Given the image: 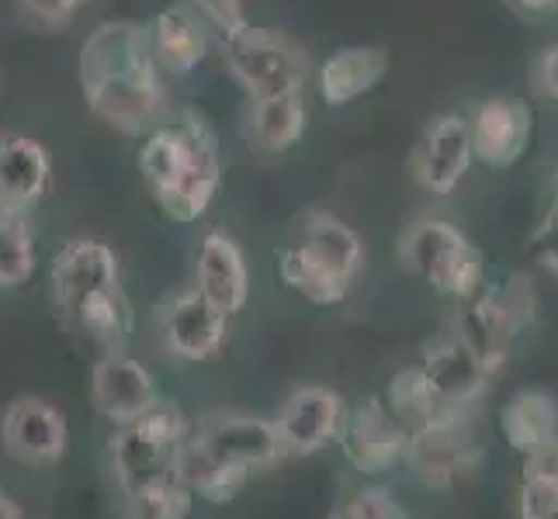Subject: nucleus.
<instances>
[{
  "label": "nucleus",
  "instance_id": "nucleus-1",
  "mask_svg": "<svg viewBox=\"0 0 558 519\" xmlns=\"http://www.w3.org/2000/svg\"><path fill=\"white\" fill-rule=\"evenodd\" d=\"M81 90L90 111L111 128L136 136L160 122L167 94L163 70L149 46V28L136 22H101L81 46Z\"/></svg>",
  "mask_w": 558,
  "mask_h": 519
},
{
  "label": "nucleus",
  "instance_id": "nucleus-2",
  "mask_svg": "<svg viewBox=\"0 0 558 519\" xmlns=\"http://www.w3.org/2000/svg\"><path fill=\"white\" fill-rule=\"evenodd\" d=\"M140 170L149 195L174 222L202 219L222 184L219 136L202 114L184 111L160 122L140 149Z\"/></svg>",
  "mask_w": 558,
  "mask_h": 519
},
{
  "label": "nucleus",
  "instance_id": "nucleus-3",
  "mask_svg": "<svg viewBox=\"0 0 558 519\" xmlns=\"http://www.w3.org/2000/svg\"><path fill=\"white\" fill-rule=\"evenodd\" d=\"M364 271V243L330 211H305L278 254V277L313 305H340Z\"/></svg>",
  "mask_w": 558,
  "mask_h": 519
},
{
  "label": "nucleus",
  "instance_id": "nucleus-4",
  "mask_svg": "<svg viewBox=\"0 0 558 519\" xmlns=\"http://www.w3.org/2000/svg\"><path fill=\"white\" fill-rule=\"evenodd\" d=\"M191 436L187 416L174 401H157L146 416L114 427L108 440V471L122 495L178 482V457Z\"/></svg>",
  "mask_w": 558,
  "mask_h": 519
},
{
  "label": "nucleus",
  "instance_id": "nucleus-5",
  "mask_svg": "<svg viewBox=\"0 0 558 519\" xmlns=\"http://www.w3.org/2000/svg\"><path fill=\"white\" fill-rule=\"evenodd\" d=\"M534 322V287L524 274H513L507 284H483V292L458 301L451 319V336H458L478 363L499 374L510 360V346Z\"/></svg>",
  "mask_w": 558,
  "mask_h": 519
},
{
  "label": "nucleus",
  "instance_id": "nucleus-6",
  "mask_svg": "<svg viewBox=\"0 0 558 519\" xmlns=\"http://www.w3.org/2000/svg\"><path fill=\"white\" fill-rule=\"evenodd\" d=\"M399 263L402 271L427 281L440 295L465 301L483 292L486 260L478 246L465 239L461 228L445 219H416L399 236Z\"/></svg>",
  "mask_w": 558,
  "mask_h": 519
},
{
  "label": "nucleus",
  "instance_id": "nucleus-7",
  "mask_svg": "<svg viewBox=\"0 0 558 519\" xmlns=\"http://www.w3.org/2000/svg\"><path fill=\"white\" fill-rule=\"evenodd\" d=\"M222 63L250 101L295 94L310 76V60L292 38L264 28H246L229 38L222 46Z\"/></svg>",
  "mask_w": 558,
  "mask_h": 519
},
{
  "label": "nucleus",
  "instance_id": "nucleus-8",
  "mask_svg": "<svg viewBox=\"0 0 558 519\" xmlns=\"http://www.w3.org/2000/svg\"><path fill=\"white\" fill-rule=\"evenodd\" d=\"M229 319L216 301L198 287H181L167 295L157 309V339L167 357L184 363H202L216 357L229 339Z\"/></svg>",
  "mask_w": 558,
  "mask_h": 519
},
{
  "label": "nucleus",
  "instance_id": "nucleus-9",
  "mask_svg": "<svg viewBox=\"0 0 558 519\" xmlns=\"http://www.w3.org/2000/svg\"><path fill=\"white\" fill-rule=\"evenodd\" d=\"M191 433H195V440H202L211 454L222 457L226 465H233L246 474L271 471L288 457L278 422L267 416H254V412L211 409L198 416Z\"/></svg>",
  "mask_w": 558,
  "mask_h": 519
},
{
  "label": "nucleus",
  "instance_id": "nucleus-10",
  "mask_svg": "<svg viewBox=\"0 0 558 519\" xmlns=\"http://www.w3.org/2000/svg\"><path fill=\"white\" fill-rule=\"evenodd\" d=\"M0 447L25 468H56L70 450V422L52 401L38 395H17L0 412Z\"/></svg>",
  "mask_w": 558,
  "mask_h": 519
},
{
  "label": "nucleus",
  "instance_id": "nucleus-11",
  "mask_svg": "<svg viewBox=\"0 0 558 519\" xmlns=\"http://www.w3.org/2000/svg\"><path fill=\"white\" fill-rule=\"evenodd\" d=\"M348 416H351L348 401L333 388L305 384V388H295L281 401L275 422L288 457H310L340 444L343 430H348Z\"/></svg>",
  "mask_w": 558,
  "mask_h": 519
},
{
  "label": "nucleus",
  "instance_id": "nucleus-12",
  "mask_svg": "<svg viewBox=\"0 0 558 519\" xmlns=\"http://www.w3.org/2000/svg\"><path fill=\"white\" fill-rule=\"evenodd\" d=\"M49 287H52V301H56V312L60 316L90 295L125 287L119 254H114L105 239L73 236L60 246V254L52 257Z\"/></svg>",
  "mask_w": 558,
  "mask_h": 519
},
{
  "label": "nucleus",
  "instance_id": "nucleus-13",
  "mask_svg": "<svg viewBox=\"0 0 558 519\" xmlns=\"http://www.w3.org/2000/svg\"><path fill=\"white\" fill-rule=\"evenodd\" d=\"M343 457L361 474H381L396 465H407V454L413 447V433L402 427V419L378 398H364L351 409L348 430L340 436Z\"/></svg>",
  "mask_w": 558,
  "mask_h": 519
},
{
  "label": "nucleus",
  "instance_id": "nucleus-14",
  "mask_svg": "<svg viewBox=\"0 0 558 519\" xmlns=\"http://www.w3.org/2000/svg\"><path fill=\"white\" fill-rule=\"evenodd\" d=\"M472 128L458 114L434 119L413 149V181L430 195H451L472 166Z\"/></svg>",
  "mask_w": 558,
  "mask_h": 519
},
{
  "label": "nucleus",
  "instance_id": "nucleus-15",
  "mask_svg": "<svg viewBox=\"0 0 558 519\" xmlns=\"http://www.w3.org/2000/svg\"><path fill=\"white\" fill-rule=\"evenodd\" d=\"M90 401L111 427H125L157 406L160 395L140 360H132L125 350H111L90 371Z\"/></svg>",
  "mask_w": 558,
  "mask_h": 519
},
{
  "label": "nucleus",
  "instance_id": "nucleus-16",
  "mask_svg": "<svg viewBox=\"0 0 558 519\" xmlns=\"http://www.w3.org/2000/svg\"><path fill=\"white\" fill-rule=\"evenodd\" d=\"M52 184L49 149L25 132L0 128V211L32 215Z\"/></svg>",
  "mask_w": 558,
  "mask_h": 519
},
{
  "label": "nucleus",
  "instance_id": "nucleus-17",
  "mask_svg": "<svg viewBox=\"0 0 558 519\" xmlns=\"http://www.w3.org/2000/svg\"><path fill=\"white\" fill-rule=\"evenodd\" d=\"M478 465H483V444H478L472 422L445 433L413 436V447L407 454V468L413 471V478L434 492H448L469 482Z\"/></svg>",
  "mask_w": 558,
  "mask_h": 519
},
{
  "label": "nucleus",
  "instance_id": "nucleus-18",
  "mask_svg": "<svg viewBox=\"0 0 558 519\" xmlns=\"http://www.w3.org/2000/svg\"><path fill=\"white\" fill-rule=\"evenodd\" d=\"M469 128H472L475 160L493 170H504L524 157L531 132H534V119H531V108L521 98L499 94V98H489L475 108Z\"/></svg>",
  "mask_w": 558,
  "mask_h": 519
},
{
  "label": "nucleus",
  "instance_id": "nucleus-19",
  "mask_svg": "<svg viewBox=\"0 0 558 519\" xmlns=\"http://www.w3.org/2000/svg\"><path fill=\"white\" fill-rule=\"evenodd\" d=\"M420 371L440 395L451 401V406L465 409V412H475V406L483 401V395L489 392V381H493V374L478 363V357L451 333L427 343Z\"/></svg>",
  "mask_w": 558,
  "mask_h": 519
},
{
  "label": "nucleus",
  "instance_id": "nucleus-20",
  "mask_svg": "<svg viewBox=\"0 0 558 519\" xmlns=\"http://www.w3.org/2000/svg\"><path fill=\"white\" fill-rule=\"evenodd\" d=\"M389 406L392 412L402 419V427H407L413 436H423V433H445V430H454V427H469L475 412H465L451 406V401L440 395L434 384L423 378L420 368H407L399 371L389 384Z\"/></svg>",
  "mask_w": 558,
  "mask_h": 519
},
{
  "label": "nucleus",
  "instance_id": "nucleus-21",
  "mask_svg": "<svg viewBox=\"0 0 558 519\" xmlns=\"http://www.w3.org/2000/svg\"><path fill=\"white\" fill-rule=\"evenodd\" d=\"M195 287L219 305L226 316H240L250 298V274L243 249L233 236L208 233L198 246Z\"/></svg>",
  "mask_w": 558,
  "mask_h": 519
},
{
  "label": "nucleus",
  "instance_id": "nucleus-22",
  "mask_svg": "<svg viewBox=\"0 0 558 519\" xmlns=\"http://www.w3.org/2000/svg\"><path fill=\"white\" fill-rule=\"evenodd\" d=\"M389 73V52L378 46H348L337 49L319 66V94L330 108L351 104L375 90Z\"/></svg>",
  "mask_w": 558,
  "mask_h": 519
},
{
  "label": "nucleus",
  "instance_id": "nucleus-23",
  "mask_svg": "<svg viewBox=\"0 0 558 519\" xmlns=\"http://www.w3.org/2000/svg\"><path fill=\"white\" fill-rule=\"evenodd\" d=\"M305 122H310V111H305L302 90H295L281 94V98L250 101L243 114V132L254 152L278 157V152L292 149L305 136Z\"/></svg>",
  "mask_w": 558,
  "mask_h": 519
},
{
  "label": "nucleus",
  "instance_id": "nucleus-24",
  "mask_svg": "<svg viewBox=\"0 0 558 519\" xmlns=\"http://www.w3.org/2000/svg\"><path fill=\"white\" fill-rule=\"evenodd\" d=\"M211 35L202 28L195 14H187L184 8H167L149 22V46L157 55V66L170 76H187L191 70H198L205 52H208Z\"/></svg>",
  "mask_w": 558,
  "mask_h": 519
},
{
  "label": "nucleus",
  "instance_id": "nucleus-25",
  "mask_svg": "<svg viewBox=\"0 0 558 519\" xmlns=\"http://www.w3.org/2000/svg\"><path fill=\"white\" fill-rule=\"evenodd\" d=\"M499 430H504L507 444L527 457L558 440V398L548 392L527 388L513 395L504 412H499Z\"/></svg>",
  "mask_w": 558,
  "mask_h": 519
},
{
  "label": "nucleus",
  "instance_id": "nucleus-26",
  "mask_svg": "<svg viewBox=\"0 0 558 519\" xmlns=\"http://www.w3.org/2000/svg\"><path fill=\"white\" fill-rule=\"evenodd\" d=\"M246 471L226 465L222 457L211 454L202 440H195V433H191L184 440L181 447V457H178V482L191 492L205 498V503H233V498L240 495V489L246 485Z\"/></svg>",
  "mask_w": 558,
  "mask_h": 519
},
{
  "label": "nucleus",
  "instance_id": "nucleus-27",
  "mask_svg": "<svg viewBox=\"0 0 558 519\" xmlns=\"http://www.w3.org/2000/svg\"><path fill=\"white\" fill-rule=\"evenodd\" d=\"M517 519H558V440L524 457Z\"/></svg>",
  "mask_w": 558,
  "mask_h": 519
},
{
  "label": "nucleus",
  "instance_id": "nucleus-28",
  "mask_svg": "<svg viewBox=\"0 0 558 519\" xmlns=\"http://www.w3.org/2000/svg\"><path fill=\"white\" fill-rule=\"evenodd\" d=\"M35 274V233L28 215L0 211V287H22Z\"/></svg>",
  "mask_w": 558,
  "mask_h": 519
},
{
  "label": "nucleus",
  "instance_id": "nucleus-29",
  "mask_svg": "<svg viewBox=\"0 0 558 519\" xmlns=\"http://www.w3.org/2000/svg\"><path fill=\"white\" fill-rule=\"evenodd\" d=\"M191 495L181 482H163L153 489H140L125 495L122 519H187Z\"/></svg>",
  "mask_w": 558,
  "mask_h": 519
},
{
  "label": "nucleus",
  "instance_id": "nucleus-30",
  "mask_svg": "<svg viewBox=\"0 0 558 519\" xmlns=\"http://www.w3.org/2000/svg\"><path fill=\"white\" fill-rule=\"evenodd\" d=\"M178 8L195 14L202 22V28L216 38L219 46H226L229 38H236L240 32L250 28L243 0H178Z\"/></svg>",
  "mask_w": 558,
  "mask_h": 519
},
{
  "label": "nucleus",
  "instance_id": "nucleus-31",
  "mask_svg": "<svg viewBox=\"0 0 558 519\" xmlns=\"http://www.w3.org/2000/svg\"><path fill=\"white\" fill-rule=\"evenodd\" d=\"M22 22L35 32H60L66 28L87 0H14Z\"/></svg>",
  "mask_w": 558,
  "mask_h": 519
},
{
  "label": "nucleus",
  "instance_id": "nucleus-32",
  "mask_svg": "<svg viewBox=\"0 0 558 519\" xmlns=\"http://www.w3.org/2000/svg\"><path fill=\"white\" fill-rule=\"evenodd\" d=\"M531 254L537 260L542 271H548L551 277H558V173H555V198L551 208L545 211V219L537 222V228L531 233Z\"/></svg>",
  "mask_w": 558,
  "mask_h": 519
},
{
  "label": "nucleus",
  "instance_id": "nucleus-33",
  "mask_svg": "<svg viewBox=\"0 0 558 519\" xmlns=\"http://www.w3.org/2000/svg\"><path fill=\"white\" fill-rule=\"evenodd\" d=\"M348 506L357 519H410V512L385 489H361Z\"/></svg>",
  "mask_w": 558,
  "mask_h": 519
},
{
  "label": "nucleus",
  "instance_id": "nucleus-34",
  "mask_svg": "<svg viewBox=\"0 0 558 519\" xmlns=\"http://www.w3.org/2000/svg\"><path fill=\"white\" fill-rule=\"evenodd\" d=\"M531 81L548 101H558V42L537 52V60L531 66Z\"/></svg>",
  "mask_w": 558,
  "mask_h": 519
},
{
  "label": "nucleus",
  "instance_id": "nucleus-35",
  "mask_svg": "<svg viewBox=\"0 0 558 519\" xmlns=\"http://www.w3.org/2000/svg\"><path fill=\"white\" fill-rule=\"evenodd\" d=\"M507 4L517 8L521 14H527V17H542V14L558 11V0H507Z\"/></svg>",
  "mask_w": 558,
  "mask_h": 519
},
{
  "label": "nucleus",
  "instance_id": "nucleus-36",
  "mask_svg": "<svg viewBox=\"0 0 558 519\" xmlns=\"http://www.w3.org/2000/svg\"><path fill=\"white\" fill-rule=\"evenodd\" d=\"M0 519H25V509L17 506L4 489H0Z\"/></svg>",
  "mask_w": 558,
  "mask_h": 519
},
{
  "label": "nucleus",
  "instance_id": "nucleus-37",
  "mask_svg": "<svg viewBox=\"0 0 558 519\" xmlns=\"http://www.w3.org/2000/svg\"><path fill=\"white\" fill-rule=\"evenodd\" d=\"M326 519H357V516L351 512V506H340V509H333V512L326 516Z\"/></svg>",
  "mask_w": 558,
  "mask_h": 519
},
{
  "label": "nucleus",
  "instance_id": "nucleus-38",
  "mask_svg": "<svg viewBox=\"0 0 558 519\" xmlns=\"http://www.w3.org/2000/svg\"><path fill=\"white\" fill-rule=\"evenodd\" d=\"M0 87H4V76H0Z\"/></svg>",
  "mask_w": 558,
  "mask_h": 519
}]
</instances>
